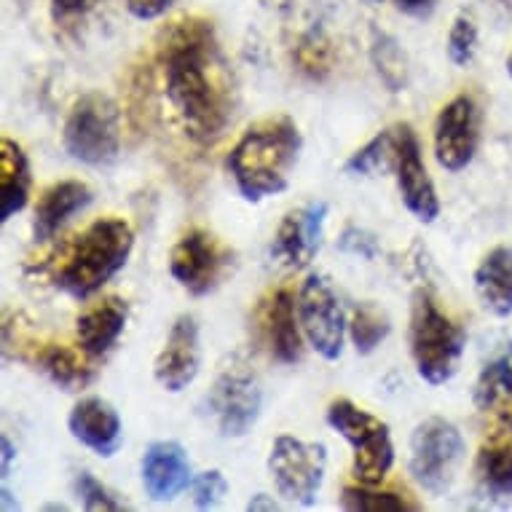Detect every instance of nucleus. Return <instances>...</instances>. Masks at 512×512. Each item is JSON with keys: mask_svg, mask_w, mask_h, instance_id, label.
I'll use <instances>...</instances> for the list:
<instances>
[{"mask_svg": "<svg viewBox=\"0 0 512 512\" xmlns=\"http://www.w3.org/2000/svg\"><path fill=\"white\" fill-rule=\"evenodd\" d=\"M153 62L185 135L199 145L218 140L234 116V84L210 19L191 14L161 27Z\"/></svg>", "mask_w": 512, "mask_h": 512, "instance_id": "nucleus-1", "label": "nucleus"}, {"mask_svg": "<svg viewBox=\"0 0 512 512\" xmlns=\"http://www.w3.org/2000/svg\"><path fill=\"white\" fill-rule=\"evenodd\" d=\"M301 153V132L293 118L279 116L252 124L228 156V169L247 202L282 194Z\"/></svg>", "mask_w": 512, "mask_h": 512, "instance_id": "nucleus-2", "label": "nucleus"}, {"mask_svg": "<svg viewBox=\"0 0 512 512\" xmlns=\"http://www.w3.org/2000/svg\"><path fill=\"white\" fill-rule=\"evenodd\" d=\"M135 247V231L121 218H100L81 231L54 263V285L84 301L116 277Z\"/></svg>", "mask_w": 512, "mask_h": 512, "instance_id": "nucleus-3", "label": "nucleus"}, {"mask_svg": "<svg viewBox=\"0 0 512 512\" xmlns=\"http://www.w3.org/2000/svg\"><path fill=\"white\" fill-rule=\"evenodd\" d=\"M467 336L464 330L448 317L429 290L413 295L411 306V354L419 376L440 387L451 381L462 360Z\"/></svg>", "mask_w": 512, "mask_h": 512, "instance_id": "nucleus-4", "label": "nucleus"}, {"mask_svg": "<svg viewBox=\"0 0 512 512\" xmlns=\"http://www.w3.org/2000/svg\"><path fill=\"white\" fill-rule=\"evenodd\" d=\"M328 424L352 445L354 478L362 486H381L395 464V445L387 421L362 411L352 400H333L328 408Z\"/></svg>", "mask_w": 512, "mask_h": 512, "instance_id": "nucleus-5", "label": "nucleus"}, {"mask_svg": "<svg viewBox=\"0 0 512 512\" xmlns=\"http://www.w3.org/2000/svg\"><path fill=\"white\" fill-rule=\"evenodd\" d=\"M65 148L73 159L89 167H105L116 159L121 148L116 105L97 92L76 100L65 124Z\"/></svg>", "mask_w": 512, "mask_h": 512, "instance_id": "nucleus-6", "label": "nucleus"}, {"mask_svg": "<svg viewBox=\"0 0 512 512\" xmlns=\"http://www.w3.org/2000/svg\"><path fill=\"white\" fill-rule=\"evenodd\" d=\"M328 454L322 443H306L293 435H279L271 445L269 472L279 496L290 504L311 507L325 478Z\"/></svg>", "mask_w": 512, "mask_h": 512, "instance_id": "nucleus-7", "label": "nucleus"}, {"mask_svg": "<svg viewBox=\"0 0 512 512\" xmlns=\"http://www.w3.org/2000/svg\"><path fill=\"white\" fill-rule=\"evenodd\" d=\"M464 456L462 432L445 419H427L413 429L411 472L429 494H443L451 486Z\"/></svg>", "mask_w": 512, "mask_h": 512, "instance_id": "nucleus-8", "label": "nucleus"}, {"mask_svg": "<svg viewBox=\"0 0 512 512\" xmlns=\"http://www.w3.org/2000/svg\"><path fill=\"white\" fill-rule=\"evenodd\" d=\"M298 319L301 328L314 346V352L322 354L325 360H338L344 352V309L333 287L317 274H311L303 282L298 293Z\"/></svg>", "mask_w": 512, "mask_h": 512, "instance_id": "nucleus-9", "label": "nucleus"}, {"mask_svg": "<svg viewBox=\"0 0 512 512\" xmlns=\"http://www.w3.org/2000/svg\"><path fill=\"white\" fill-rule=\"evenodd\" d=\"M207 405H210V413L218 424L220 435L242 437L250 432L252 424L261 416L263 389L250 370L236 365L215 381V387L210 389V397H207Z\"/></svg>", "mask_w": 512, "mask_h": 512, "instance_id": "nucleus-10", "label": "nucleus"}, {"mask_svg": "<svg viewBox=\"0 0 512 512\" xmlns=\"http://www.w3.org/2000/svg\"><path fill=\"white\" fill-rule=\"evenodd\" d=\"M480 145V108L475 97L459 94L448 102L435 121L437 164L448 172L470 167Z\"/></svg>", "mask_w": 512, "mask_h": 512, "instance_id": "nucleus-11", "label": "nucleus"}, {"mask_svg": "<svg viewBox=\"0 0 512 512\" xmlns=\"http://www.w3.org/2000/svg\"><path fill=\"white\" fill-rule=\"evenodd\" d=\"M228 250L204 228H191L180 236L172 250L169 271L180 285L194 295H207L218 285L228 266Z\"/></svg>", "mask_w": 512, "mask_h": 512, "instance_id": "nucleus-12", "label": "nucleus"}, {"mask_svg": "<svg viewBox=\"0 0 512 512\" xmlns=\"http://www.w3.org/2000/svg\"><path fill=\"white\" fill-rule=\"evenodd\" d=\"M397 188L403 196L405 207L421 223H432L440 215V202L432 177H429L424 159H421L419 137L408 124L395 126V167Z\"/></svg>", "mask_w": 512, "mask_h": 512, "instance_id": "nucleus-13", "label": "nucleus"}, {"mask_svg": "<svg viewBox=\"0 0 512 512\" xmlns=\"http://www.w3.org/2000/svg\"><path fill=\"white\" fill-rule=\"evenodd\" d=\"M325 218H328L325 202L303 204L298 210L287 212V218L282 220L274 244H271V255L279 263H285L287 269H306L319 250Z\"/></svg>", "mask_w": 512, "mask_h": 512, "instance_id": "nucleus-14", "label": "nucleus"}, {"mask_svg": "<svg viewBox=\"0 0 512 512\" xmlns=\"http://www.w3.org/2000/svg\"><path fill=\"white\" fill-rule=\"evenodd\" d=\"M199 362H202L199 325L191 314H183L175 319V325L169 330L167 344L156 357L153 373L167 392H183L199 373Z\"/></svg>", "mask_w": 512, "mask_h": 512, "instance_id": "nucleus-15", "label": "nucleus"}, {"mask_svg": "<svg viewBox=\"0 0 512 512\" xmlns=\"http://www.w3.org/2000/svg\"><path fill=\"white\" fill-rule=\"evenodd\" d=\"M258 333L271 357L285 365L301 360V330L295 319V295L287 287H279L271 295H266L258 306Z\"/></svg>", "mask_w": 512, "mask_h": 512, "instance_id": "nucleus-16", "label": "nucleus"}, {"mask_svg": "<svg viewBox=\"0 0 512 512\" xmlns=\"http://www.w3.org/2000/svg\"><path fill=\"white\" fill-rule=\"evenodd\" d=\"M191 483V462L183 445L172 440L153 443L143 456V486L153 502H172Z\"/></svg>", "mask_w": 512, "mask_h": 512, "instance_id": "nucleus-17", "label": "nucleus"}, {"mask_svg": "<svg viewBox=\"0 0 512 512\" xmlns=\"http://www.w3.org/2000/svg\"><path fill=\"white\" fill-rule=\"evenodd\" d=\"M70 432L97 456H113L121 445V419L100 397H86L70 411Z\"/></svg>", "mask_w": 512, "mask_h": 512, "instance_id": "nucleus-18", "label": "nucleus"}, {"mask_svg": "<svg viewBox=\"0 0 512 512\" xmlns=\"http://www.w3.org/2000/svg\"><path fill=\"white\" fill-rule=\"evenodd\" d=\"M92 202V188L81 180H62L43 191L35 207L33 234L38 242H49L76 212Z\"/></svg>", "mask_w": 512, "mask_h": 512, "instance_id": "nucleus-19", "label": "nucleus"}, {"mask_svg": "<svg viewBox=\"0 0 512 512\" xmlns=\"http://www.w3.org/2000/svg\"><path fill=\"white\" fill-rule=\"evenodd\" d=\"M126 317V303L116 295L102 298L100 303H94L89 309L76 319V336L78 344L89 357H100V354L110 352L116 346L118 336L124 333Z\"/></svg>", "mask_w": 512, "mask_h": 512, "instance_id": "nucleus-20", "label": "nucleus"}, {"mask_svg": "<svg viewBox=\"0 0 512 512\" xmlns=\"http://www.w3.org/2000/svg\"><path fill=\"white\" fill-rule=\"evenodd\" d=\"M475 290L494 317L512 314V250L494 247L475 269Z\"/></svg>", "mask_w": 512, "mask_h": 512, "instance_id": "nucleus-21", "label": "nucleus"}, {"mask_svg": "<svg viewBox=\"0 0 512 512\" xmlns=\"http://www.w3.org/2000/svg\"><path fill=\"white\" fill-rule=\"evenodd\" d=\"M30 196V164L25 151L14 140L3 137L0 143V223L25 210Z\"/></svg>", "mask_w": 512, "mask_h": 512, "instance_id": "nucleus-22", "label": "nucleus"}, {"mask_svg": "<svg viewBox=\"0 0 512 512\" xmlns=\"http://www.w3.org/2000/svg\"><path fill=\"white\" fill-rule=\"evenodd\" d=\"M35 365L46 373V376L62 387L65 392H76L92 384L94 368L89 362L70 346L62 344H43L35 346Z\"/></svg>", "mask_w": 512, "mask_h": 512, "instance_id": "nucleus-23", "label": "nucleus"}, {"mask_svg": "<svg viewBox=\"0 0 512 512\" xmlns=\"http://www.w3.org/2000/svg\"><path fill=\"white\" fill-rule=\"evenodd\" d=\"M478 478L494 499H512V443L494 435L478 454Z\"/></svg>", "mask_w": 512, "mask_h": 512, "instance_id": "nucleus-24", "label": "nucleus"}, {"mask_svg": "<svg viewBox=\"0 0 512 512\" xmlns=\"http://www.w3.org/2000/svg\"><path fill=\"white\" fill-rule=\"evenodd\" d=\"M290 57H293V65L298 68V73H303L311 81H322V78H328L333 73L336 46H333L325 30L311 27V30L295 38Z\"/></svg>", "mask_w": 512, "mask_h": 512, "instance_id": "nucleus-25", "label": "nucleus"}, {"mask_svg": "<svg viewBox=\"0 0 512 512\" xmlns=\"http://www.w3.org/2000/svg\"><path fill=\"white\" fill-rule=\"evenodd\" d=\"M126 118L129 129L137 137L151 132L153 118H156V94H153V70L151 62L135 65L129 76V89H126Z\"/></svg>", "mask_w": 512, "mask_h": 512, "instance_id": "nucleus-26", "label": "nucleus"}, {"mask_svg": "<svg viewBox=\"0 0 512 512\" xmlns=\"http://www.w3.org/2000/svg\"><path fill=\"white\" fill-rule=\"evenodd\" d=\"M512 395V344L507 352L488 362L486 368L480 370L478 381H475V405L480 411H488L502 397Z\"/></svg>", "mask_w": 512, "mask_h": 512, "instance_id": "nucleus-27", "label": "nucleus"}, {"mask_svg": "<svg viewBox=\"0 0 512 512\" xmlns=\"http://www.w3.org/2000/svg\"><path fill=\"white\" fill-rule=\"evenodd\" d=\"M341 507L352 512H413L419 502L397 491H373V486H352L341 496Z\"/></svg>", "mask_w": 512, "mask_h": 512, "instance_id": "nucleus-28", "label": "nucleus"}, {"mask_svg": "<svg viewBox=\"0 0 512 512\" xmlns=\"http://www.w3.org/2000/svg\"><path fill=\"white\" fill-rule=\"evenodd\" d=\"M370 59H373L376 73L387 84L389 92H403V86L408 84V59H405L400 43L389 35H376Z\"/></svg>", "mask_w": 512, "mask_h": 512, "instance_id": "nucleus-29", "label": "nucleus"}, {"mask_svg": "<svg viewBox=\"0 0 512 512\" xmlns=\"http://www.w3.org/2000/svg\"><path fill=\"white\" fill-rule=\"evenodd\" d=\"M392 167H395V129L376 135L346 161V172H352V175H381Z\"/></svg>", "mask_w": 512, "mask_h": 512, "instance_id": "nucleus-30", "label": "nucleus"}, {"mask_svg": "<svg viewBox=\"0 0 512 512\" xmlns=\"http://www.w3.org/2000/svg\"><path fill=\"white\" fill-rule=\"evenodd\" d=\"M349 333H352V344L357 346L360 354H370L376 349L384 338L389 336V319L384 311H378L376 306H360L354 309L352 325H349Z\"/></svg>", "mask_w": 512, "mask_h": 512, "instance_id": "nucleus-31", "label": "nucleus"}, {"mask_svg": "<svg viewBox=\"0 0 512 512\" xmlns=\"http://www.w3.org/2000/svg\"><path fill=\"white\" fill-rule=\"evenodd\" d=\"M478 51V27L470 14H459L448 30V57L456 68H467Z\"/></svg>", "mask_w": 512, "mask_h": 512, "instance_id": "nucleus-32", "label": "nucleus"}, {"mask_svg": "<svg viewBox=\"0 0 512 512\" xmlns=\"http://www.w3.org/2000/svg\"><path fill=\"white\" fill-rule=\"evenodd\" d=\"M76 494L86 510H105V512L124 510V504L118 502L116 496L110 494L108 488L102 486L97 478H92L89 472H81V475L76 478Z\"/></svg>", "mask_w": 512, "mask_h": 512, "instance_id": "nucleus-33", "label": "nucleus"}, {"mask_svg": "<svg viewBox=\"0 0 512 512\" xmlns=\"http://www.w3.org/2000/svg\"><path fill=\"white\" fill-rule=\"evenodd\" d=\"M226 491L228 483L226 478H223V472H202V475L194 480V504L199 510H212V507H218L220 499L226 496Z\"/></svg>", "mask_w": 512, "mask_h": 512, "instance_id": "nucleus-34", "label": "nucleus"}, {"mask_svg": "<svg viewBox=\"0 0 512 512\" xmlns=\"http://www.w3.org/2000/svg\"><path fill=\"white\" fill-rule=\"evenodd\" d=\"M338 247L344 252H352V255H362V258H376V239L370 234H365V231H360V228H346L344 236L338 239Z\"/></svg>", "mask_w": 512, "mask_h": 512, "instance_id": "nucleus-35", "label": "nucleus"}, {"mask_svg": "<svg viewBox=\"0 0 512 512\" xmlns=\"http://www.w3.org/2000/svg\"><path fill=\"white\" fill-rule=\"evenodd\" d=\"M97 3H102V0H51V14L57 22H68V19L89 14Z\"/></svg>", "mask_w": 512, "mask_h": 512, "instance_id": "nucleus-36", "label": "nucleus"}, {"mask_svg": "<svg viewBox=\"0 0 512 512\" xmlns=\"http://www.w3.org/2000/svg\"><path fill=\"white\" fill-rule=\"evenodd\" d=\"M172 3H175V0H126V9H129V14L135 19L148 22V19L161 17Z\"/></svg>", "mask_w": 512, "mask_h": 512, "instance_id": "nucleus-37", "label": "nucleus"}, {"mask_svg": "<svg viewBox=\"0 0 512 512\" xmlns=\"http://www.w3.org/2000/svg\"><path fill=\"white\" fill-rule=\"evenodd\" d=\"M397 6L408 14H421L432 6V0H397Z\"/></svg>", "mask_w": 512, "mask_h": 512, "instance_id": "nucleus-38", "label": "nucleus"}, {"mask_svg": "<svg viewBox=\"0 0 512 512\" xmlns=\"http://www.w3.org/2000/svg\"><path fill=\"white\" fill-rule=\"evenodd\" d=\"M247 510H252V512H258V510H277V502H274V499H269V496L258 494V496H255V499H252L250 504H247Z\"/></svg>", "mask_w": 512, "mask_h": 512, "instance_id": "nucleus-39", "label": "nucleus"}, {"mask_svg": "<svg viewBox=\"0 0 512 512\" xmlns=\"http://www.w3.org/2000/svg\"><path fill=\"white\" fill-rule=\"evenodd\" d=\"M0 445H3V478H6L11 470V459H14V445H11L9 437H3Z\"/></svg>", "mask_w": 512, "mask_h": 512, "instance_id": "nucleus-40", "label": "nucleus"}, {"mask_svg": "<svg viewBox=\"0 0 512 512\" xmlns=\"http://www.w3.org/2000/svg\"><path fill=\"white\" fill-rule=\"evenodd\" d=\"M269 6H274V9H287V6H293V0H269Z\"/></svg>", "mask_w": 512, "mask_h": 512, "instance_id": "nucleus-41", "label": "nucleus"}, {"mask_svg": "<svg viewBox=\"0 0 512 512\" xmlns=\"http://www.w3.org/2000/svg\"><path fill=\"white\" fill-rule=\"evenodd\" d=\"M496 3H502L504 9H512V0H496Z\"/></svg>", "mask_w": 512, "mask_h": 512, "instance_id": "nucleus-42", "label": "nucleus"}, {"mask_svg": "<svg viewBox=\"0 0 512 512\" xmlns=\"http://www.w3.org/2000/svg\"><path fill=\"white\" fill-rule=\"evenodd\" d=\"M507 427H510V432H512V411L507 413Z\"/></svg>", "mask_w": 512, "mask_h": 512, "instance_id": "nucleus-43", "label": "nucleus"}, {"mask_svg": "<svg viewBox=\"0 0 512 512\" xmlns=\"http://www.w3.org/2000/svg\"><path fill=\"white\" fill-rule=\"evenodd\" d=\"M507 70H510V76H512V54H510V59H507Z\"/></svg>", "mask_w": 512, "mask_h": 512, "instance_id": "nucleus-44", "label": "nucleus"}, {"mask_svg": "<svg viewBox=\"0 0 512 512\" xmlns=\"http://www.w3.org/2000/svg\"><path fill=\"white\" fill-rule=\"evenodd\" d=\"M365 3H381V0H365Z\"/></svg>", "mask_w": 512, "mask_h": 512, "instance_id": "nucleus-45", "label": "nucleus"}]
</instances>
